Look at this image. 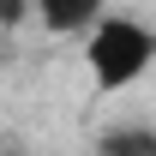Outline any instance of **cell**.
Returning a JSON list of instances; mask_svg holds the SVG:
<instances>
[{"label":"cell","instance_id":"277c9868","mask_svg":"<svg viewBox=\"0 0 156 156\" xmlns=\"http://www.w3.org/2000/svg\"><path fill=\"white\" fill-rule=\"evenodd\" d=\"M24 12V0H0V18H18Z\"/></svg>","mask_w":156,"mask_h":156},{"label":"cell","instance_id":"3957f363","mask_svg":"<svg viewBox=\"0 0 156 156\" xmlns=\"http://www.w3.org/2000/svg\"><path fill=\"white\" fill-rule=\"evenodd\" d=\"M96 156H156V126H108L96 138Z\"/></svg>","mask_w":156,"mask_h":156},{"label":"cell","instance_id":"7a4b0ae2","mask_svg":"<svg viewBox=\"0 0 156 156\" xmlns=\"http://www.w3.org/2000/svg\"><path fill=\"white\" fill-rule=\"evenodd\" d=\"M36 18L48 24L54 36H84V30L102 18V0H36Z\"/></svg>","mask_w":156,"mask_h":156},{"label":"cell","instance_id":"6da1fadb","mask_svg":"<svg viewBox=\"0 0 156 156\" xmlns=\"http://www.w3.org/2000/svg\"><path fill=\"white\" fill-rule=\"evenodd\" d=\"M84 60H90V78L102 90H126L132 78L150 72L156 30H144L138 18H96L90 24V42H84Z\"/></svg>","mask_w":156,"mask_h":156}]
</instances>
